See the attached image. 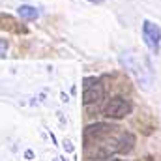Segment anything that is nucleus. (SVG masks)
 Returning a JSON list of instances; mask_svg holds the SVG:
<instances>
[{"label":"nucleus","mask_w":161,"mask_h":161,"mask_svg":"<svg viewBox=\"0 0 161 161\" xmlns=\"http://www.w3.org/2000/svg\"><path fill=\"white\" fill-rule=\"evenodd\" d=\"M122 66H124L125 69H129L144 88H150L154 77H152L150 62H148L146 58H141V56H137V54H133V53H127V54L122 56Z\"/></svg>","instance_id":"f257e3e1"},{"label":"nucleus","mask_w":161,"mask_h":161,"mask_svg":"<svg viewBox=\"0 0 161 161\" xmlns=\"http://www.w3.org/2000/svg\"><path fill=\"white\" fill-rule=\"evenodd\" d=\"M131 111H133L131 101L125 99V97H122V96H114V97H111V99L103 105V116L113 118V120L125 118L127 114H131Z\"/></svg>","instance_id":"f03ea898"},{"label":"nucleus","mask_w":161,"mask_h":161,"mask_svg":"<svg viewBox=\"0 0 161 161\" xmlns=\"http://www.w3.org/2000/svg\"><path fill=\"white\" fill-rule=\"evenodd\" d=\"M142 41L152 54H159L161 51V26L158 23L144 19L142 21Z\"/></svg>","instance_id":"7ed1b4c3"},{"label":"nucleus","mask_w":161,"mask_h":161,"mask_svg":"<svg viewBox=\"0 0 161 161\" xmlns=\"http://www.w3.org/2000/svg\"><path fill=\"white\" fill-rule=\"evenodd\" d=\"M105 96V86L103 82L96 77H86L82 80V103L84 105H94L99 103Z\"/></svg>","instance_id":"20e7f679"},{"label":"nucleus","mask_w":161,"mask_h":161,"mask_svg":"<svg viewBox=\"0 0 161 161\" xmlns=\"http://www.w3.org/2000/svg\"><path fill=\"white\" fill-rule=\"evenodd\" d=\"M118 127L111 125V124H105V122H96V124H90L84 127L82 131V141H84V146H90L101 139H105L107 135H113Z\"/></svg>","instance_id":"39448f33"},{"label":"nucleus","mask_w":161,"mask_h":161,"mask_svg":"<svg viewBox=\"0 0 161 161\" xmlns=\"http://www.w3.org/2000/svg\"><path fill=\"white\" fill-rule=\"evenodd\" d=\"M0 30H8V32H15V34H26V26H23L15 17L8 15V13H0Z\"/></svg>","instance_id":"423d86ee"},{"label":"nucleus","mask_w":161,"mask_h":161,"mask_svg":"<svg viewBox=\"0 0 161 161\" xmlns=\"http://www.w3.org/2000/svg\"><path fill=\"white\" fill-rule=\"evenodd\" d=\"M133 144H135V137L129 131H122L120 135H118V152L129 154L133 150Z\"/></svg>","instance_id":"0eeeda50"},{"label":"nucleus","mask_w":161,"mask_h":161,"mask_svg":"<svg viewBox=\"0 0 161 161\" xmlns=\"http://www.w3.org/2000/svg\"><path fill=\"white\" fill-rule=\"evenodd\" d=\"M17 13H19V17L25 19V21H36V19L40 17V9L34 8V6H28V4H21V6L17 8Z\"/></svg>","instance_id":"6e6552de"},{"label":"nucleus","mask_w":161,"mask_h":161,"mask_svg":"<svg viewBox=\"0 0 161 161\" xmlns=\"http://www.w3.org/2000/svg\"><path fill=\"white\" fill-rule=\"evenodd\" d=\"M8 47H9V45H8V41H6V40H0V58H4V56H6Z\"/></svg>","instance_id":"1a4fd4ad"},{"label":"nucleus","mask_w":161,"mask_h":161,"mask_svg":"<svg viewBox=\"0 0 161 161\" xmlns=\"http://www.w3.org/2000/svg\"><path fill=\"white\" fill-rule=\"evenodd\" d=\"M62 146H64V150H66L68 154H73V144H71L69 141H64V142H62Z\"/></svg>","instance_id":"9d476101"},{"label":"nucleus","mask_w":161,"mask_h":161,"mask_svg":"<svg viewBox=\"0 0 161 161\" xmlns=\"http://www.w3.org/2000/svg\"><path fill=\"white\" fill-rule=\"evenodd\" d=\"M34 158H36V154H34L32 150H26V152H25V159L26 161H32Z\"/></svg>","instance_id":"9b49d317"},{"label":"nucleus","mask_w":161,"mask_h":161,"mask_svg":"<svg viewBox=\"0 0 161 161\" xmlns=\"http://www.w3.org/2000/svg\"><path fill=\"white\" fill-rule=\"evenodd\" d=\"M90 2H94V4H101L103 0H90Z\"/></svg>","instance_id":"f8f14e48"},{"label":"nucleus","mask_w":161,"mask_h":161,"mask_svg":"<svg viewBox=\"0 0 161 161\" xmlns=\"http://www.w3.org/2000/svg\"><path fill=\"white\" fill-rule=\"evenodd\" d=\"M58 159H60V161H68L66 158H64V156H62V158H58Z\"/></svg>","instance_id":"ddd939ff"},{"label":"nucleus","mask_w":161,"mask_h":161,"mask_svg":"<svg viewBox=\"0 0 161 161\" xmlns=\"http://www.w3.org/2000/svg\"><path fill=\"white\" fill-rule=\"evenodd\" d=\"M53 161H58V158H56V159H53Z\"/></svg>","instance_id":"4468645a"}]
</instances>
